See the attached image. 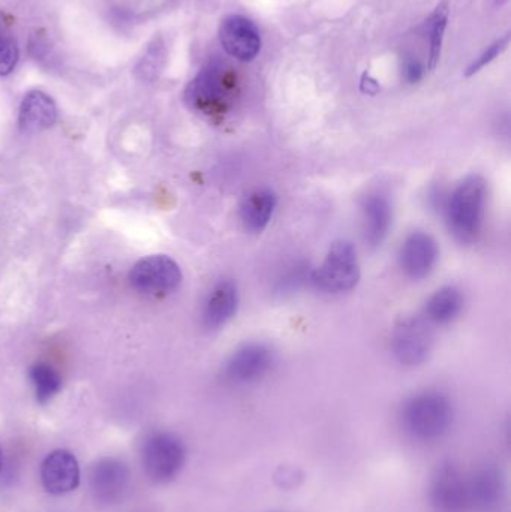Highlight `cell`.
<instances>
[{"label": "cell", "mask_w": 511, "mask_h": 512, "mask_svg": "<svg viewBox=\"0 0 511 512\" xmlns=\"http://www.w3.org/2000/svg\"><path fill=\"white\" fill-rule=\"evenodd\" d=\"M432 349V333L422 318L402 319L392 334V351L396 360L407 367L420 366L428 360Z\"/></svg>", "instance_id": "cell-9"}, {"label": "cell", "mask_w": 511, "mask_h": 512, "mask_svg": "<svg viewBox=\"0 0 511 512\" xmlns=\"http://www.w3.org/2000/svg\"><path fill=\"white\" fill-rule=\"evenodd\" d=\"M438 255L440 251L434 237L419 231L407 237L399 259L404 273L411 279L419 280L431 274L437 265Z\"/></svg>", "instance_id": "cell-13"}, {"label": "cell", "mask_w": 511, "mask_h": 512, "mask_svg": "<svg viewBox=\"0 0 511 512\" xmlns=\"http://www.w3.org/2000/svg\"><path fill=\"white\" fill-rule=\"evenodd\" d=\"M236 95V75L222 62H210L186 89V101L207 116L225 113Z\"/></svg>", "instance_id": "cell-3"}, {"label": "cell", "mask_w": 511, "mask_h": 512, "mask_svg": "<svg viewBox=\"0 0 511 512\" xmlns=\"http://www.w3.org/2000/svg\"><path fill=\"white\" fill-rule=\"evenodd\" d=\"M275 355L263 343H249L237 349L225 367V375L236 384H251L260 381L272 370Z\"/></svg>", "instance_id": "cell-10"}, {"label": "cell", "mask_w": 511, "mask_h": 512, "mask_svg": "<svg viewBox=\"0 0 511 512\" xmlns=\"http://www.w3.org/2000/svg\"><path fill=\"white\" fill-rule=\"evenodd\" d=\"M468 486L471 508L485 512L495 510L500 505L506 489L500 469L491 465L480 468L473 480L468 481Z\"/></svg>", "instance_id": "cell-15"}, {"label": "cell", "mask_w": 511, "mask_h": 512, "mask_svg": "<svg viewBox=\"0 0 511 512\" xmlns=\"http://www.w3.org/2000/svg\"><path fill=\"white\" fill-rule=\"evenodd\" d=\"M219 41L234 59L251 62L261 50L257 26L243 15H230L219 26Z\"/></svg>", "instance_id": "cell-11"}, {"label": "cell", "mask_w": 511, "mask_h": 512, "mask_svg": "<svg viewBox=\"0 0 511 512\" xmlns=\"http://www.w3.org/2000/svg\"><path fill=\"white\" fill-rule=\"evenodd\" d=\"M363 234L366 243L377 248L386 240L392 227L393 210L384 195L374 194L363 201Z\"/></svg>", "instance_id": "cell-16"}, {"label": "cell", "mask_w": 511, "mask_h": 512, "mask_svg": "<svg viewBox=\"0 0 511 512\" xmlns=\"http://www.w3.org/2000/svg\"><path fill=\"white\" fill-rule=\"evenodd\" d=\"M129 282L141 294H170L182 283V270L170 256L150 255L132 267Z\"/></svg>", "instance_id": "cell-6"}, {"label": "cell", "mask_w": 511, "mask_h": 512, "mask_svg": "<svg viewBox=\"0 0 511 512\" xmlns=\"http://www.w3.org/2000/svg\"><path fill=\"white\" fill-rule=\"evenodd\" d=\"M18 57H20V51H18L17 41L0 15V75L2 77L14 71Z\"/></svg>", "instance_id": "cell-23"}, {"label": "cell", "mask_w": 511, "mask_h": 512, "mask_svg": "<svg viewBox=\"0 0 511 512\" xmlns=\"http://www.w3.org/2000/svg\"><path fill=\"white\" fill-rule=\"evenodd\" d=\"M452 421V403L438 391L416 394L402 409V423L405 429L419 441H437L446 435Z\"/></svg>", "instance_id": "cell-2"}, {"label": "cell", "mask_w": 511, "mask_h": 512, "mask_svg": "<svg viewBox=\"0 0 511 512\" xmlns=\"http://www.w3.org/2000/svg\"><path fill=\"white\" fill-rule=\"evenodd\" d=\"M449 23V3L443 2L437 6L431 17V51H429V69L437 68L443 50L444 33Z\"/></svg>", "instance_id": "cell-21"}, {"label": "cell", "mask_w": 511, "mask_h": 512, "mask_svg": "<svg viewBox=\"0 0 511 512\" xmlns=\"http://www.w3.org/2000/svg\"><path fill=\"white\" fill-rule=\"evenodd\" d=\"M510 35L504 36V38L498 39L497 42L491 45L479 59L474 60L470 66H468L467 72H465V77H473L477 72L482 71L485 66H488L489 63L494 62L507 47H509Z\"/></svg>", "instance_id": "cell-24"}, {"label": "cell", "mask_w": 511, "mask_h": 512, "mask_svg": "<svg viewBox=\"0 0 511 512\" xmlns=\"http://www.w3.org/2000/svg\"><path fill=\"white\" fill-rule=\"evenodd\" d=\"M360 87H362L363 92L368 93V95H375V93H378V90H380V86H378L377 80H375L372 75H369L368 72L363 74Z\"/></svg>", "instance_id": "cell-26"}, {"label": "cell", "mask_w": 511, "mask_h": 512, "mask_svg": "<svg viewBox=\"0 0 511 512\" xmlns=\"http://www.w3.org/2000/svg\"><path fill=\"white\" fill-rule=\"evenodd\" d=\"M423 74H425V66L417 60H411L407 65V80L410 83H417L422 80Z\"/></svg>", "instance_id": "cell-25"}, {"label": "cell", "mask_w": 511, "mask_h": 512, "mask_svg": "<svg viewBox=\"0 0 511 512\" xmlns=\"http://www.w3.org/2000/svg\"><path fill=\"white\" fill-rule=\"evenodd\" d=\"M3 469V450L2 447H0V472H2Z\"/></svg>", "instance_id": "cell-27"}, {"label": "cell", "mask_w": 511, "mask_h": 512, "mask_svg": "<svg viewBox=\"0 0 511 512\" xmlns=\"http://www.w3.org/2000/svg\"><path fill=\"white\" fill-rule=\"evenodd\" d=\"M312 283L330 294L353 289L360 280V265L356 249L351 243L339 240L330 248L320 268L312 273Z\"/></svg>", "instance_id": "cell-5"}, {"label": "cell", "mask_w": 511, "mask_h": 512, "mask_svg": "<svg viewBox=\"0 0 511 512\" xmlns=\"http://www.w3.org/2000/svg\"><path fill=\"white\" fill-rule=\"evenodd\" d=\"M431 504L437 512L470 510V486L455 463L443 462L435 469L431 481Z\"/></svg>", "instance_id": "cell-8"}, {"label": "cell", "mask_w": 511, "mask_h": 512, "mask_svg": "<svg viewBox=\"0 0 511 512\" xmlns=\"http://www.w3.org/2000/svg\"><path fill=\"white\" fill-rule=\"evenodd\" d=\"M57 120L56 102L42 90H32L24 96L18 113V125L26 134L50 129Z\"/></svg>", "instance_id": "cell-14"}, {"label": "cell", "mask_w": 511, "mask_h": 512, "mask_svg": "<svg viewBox=\"0 0 511 512\" xmlns=\"http://www.w3.org/2000/svg\"><path fill=\"white\" fill-rule=\"evenodd\" d=\"M486 183L480 176L467 177L450 195L446 215L450 233L462 243L477 239L483 225Z\"/></svg>", "instance_id": "cell-1"}, {"label": "cell", "mask_w": 511, "mask_h": 512, "mask_svg": "<svg viewBox=\"0 0 511 512\" xmlns=\"http://www.w3.org/2000/svg\"><path fill=\"white\" fill-rule=\"evenodd\" d=\"M464 307V297L455 286L438 289L426 304V316L434 324H449L458 318Z\"/></svg>", "instance_id": "cell-19"}, {"label": "cell", "mask_w": 511, "mask_h": 512, "mask_svg": "<svg viewBox=\"0 0 511 512\" xmlns=\"http://www.w3.org/2000/svg\"><path fill=\"white\" fill-rule=\"evenodd\" d=\"M185 462V444L173 433H152L141 448L144 472L153 483H170L182 472Z\"/></svg>", "instance_id": "cell-4"}, {"label": "cell", "mask_w": 511, "mask_h": 512, "mask_svg": "<svg viewBox=\"0 0 511 512\" xmlns=\"http://www.w3.org/2000/svg\"><path fill=\"white\" fill-rule=\"evenodd\" d=\"M239 306V291L231 280H222L210 291L203 309V322L206 327H222L236 315Z\"/></svg>", "instance_id": "cell-17"}, {"label": "cell", "mask_w": 511, "mask_h": 512, "mask_svg": "<svg viewBox=\"0 0 511 512\" xmlns=\"http://www.w3.org/2000/svg\"><path fill=\"white\" fill-rule=\"evenodd\" d=\"M164 63L165 47L161 39H156L149 45L144 56L138 60L137 66H135V74L140 80L150 83V81H155L159 77L162 68H164Z\"/></svg>", "instance_id": "cell-22"}, {"label": "cell", "mask_w": 511, "mask_h": 512, "mask_svg": "<svg viewBox=\"0 0 511 512\" xmlns=\"http://www.w3.org/2000/svg\"><path fill=\"white\" fill-rule=\"evenodd\" d=\"M276 195L270 189H257L243 200L240 206V221L246 231L252 234L266 230L275 213Z\"/></svg>", "instance_id": "cell-18"}, {"label": "cell", "mask_w": 511, "mask_h": 512, "mask_svg": "<svg viewBox=\"0 0 511 512\" xmlns=\"http://www.w3.org/2000/svg\"><path fill=\"white\" fill-rule=\"evenodd\" d=\"M131 481L128 465L116 457H102L89 469V489L98 504L110 507L125 499Z\"/></svg>", "instance_id": "cell-7"}, {"label": "cell", "mask_w": 511, "mask_h": 512, "mask_svg": "<svg viewBox=\"0 0 511 512\" xmlns=\"http://www.w3.org/2000/svg\"><path fill=\"white\" fill-rule=\"evenodd\" d=\"M30 381L35 388L36 400L39 403L50 402L62 388V378L50 364L38 363L32 366Z\"/></svg>", "instance_id": "cell-20"}, {"label": "cell", "mask_w": 511, "mask_h": 512, "mask_svg": "<svg viewBox=\"0 0 511 512\" xmlns=\"http://www.w3.org/2000/svg\"><path fill=\"white\" fill-rule=\"evenodd\" d=\"M41 484L53 496L68 495L80 486L77 457L68 450H54L41 463Z\"/></svg>", "instance_id": "cell-12"}]
</instances>
